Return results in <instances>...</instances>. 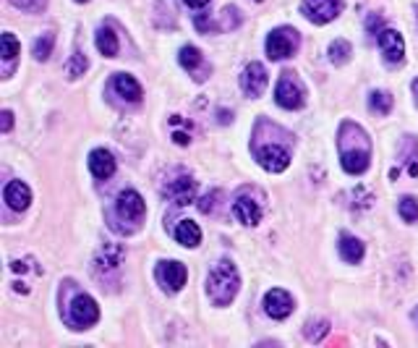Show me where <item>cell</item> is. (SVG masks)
Instances as JSON below:
<instances>
[{
	"instance_id": "obj_35",
	"label": "cell",
	"mask_w": 418,
	"mask_h": 348,
	"mask_svg": "<svg viewBox=\"0 0 418 348\" xmlns=\"http://www.w3.org/2000/svg\"><path fill=\"white\" fill-rule=\"evenodd\" d=\"M212 0H183V6L186 8H194V11H199V8H204V6H209Z\"/></svg>"
},
{
	"instance_id": "obj_26",
	"label": "cell",
	"mask_w": 418,
	"mask_h": 348,
	"mask_svg": "<svg viewBox=\"0 0 418 348\" xmlns=\"http://www.w3.org/2000/svg\"><path fill=\"white\" fill-rule=\"evenodd\" d=\"M350 55H353V50H350V42H345V40H335L330 45V61L335 66H345L350 61Z\"/></svg>"
},
{
	"instance_id": "obj_20",
	"label": "cell",
	"mask_w": 418,
	"mask_h": 348,
	"mask_svg": "<svg viewBox=\"0 0 418 348\" xmlns=\"http://www.w3.org/2000/svg\"><path fill=\"white\" fill-rule=\"evenodd\" d=\"M18 55H21V45L16 42V37L11 35V32H6L3 40H0V58H3V76L6 79L16 69Z\"/></svg>"
},
{
	"instance_id": "obj_15",
	"label": "cell",
	"mask_w": 418,
	"mask_h": 348,
	"mask_svg": "<svg viewBox=\"0 0 418 348\" xmlns=\"http://www.w3.org/2000/svg\"><path fill=\"white\" fill-rule=\"evenodd\" d=\"M265 312L269 314L272 320H285V317H291L293 314L291 294H288V291H282V288H272V291H267Z\"/></svg>"
},
{
	"instance_id": "obj_39",
	"label": "cell",
	"mask_w": 418,
	"mask_h": 348,
	"mask_svg": "<svg viewBox=\"0 0 418 348\" xmlns=\"http://www.w3.org/2000/svg\"><path fill=\"white\" fill-rule=\"evenodd\" d=\"M416 92H418V81H416Z\"/></svg>"
},
{
	"instance_id": "obj_3",
	"label": "cell",
	"mask_w": 418,
	"mask_h": 348,
	"mask_svg": "<svg viewBox=\"0 0 418 348\" xmlns=\"http://www.w3.org/2000/svg\"><path fill=\"white\" fill-rule=\"evenodd\" d=\"M240 291V275L236 265L228 260H220L212 265V270L207 275V294L212 298L214 306H228Z\"/></svg>"
},
{
	"instance_id": "obj_36",
	"label": "cell",
	"mask_w": 418,
	"mask_h": 348,
	"mask_svg": "<svg viewBox=\"0 0 418 348\" xmlns=\"http://www.w3.org/2000/svg\"><path fill=\"white\" fill-rule=\"evenodd\" d=\"M11 270H13V272H26V265H24V262H13V265H11Z\"/></svg>"
},
{
	"instance_id": "obj_12",
	"label": "cell",
	"mask_w": 418,
	"mask_h": 348,
	"mask_svg": "<svg viewBox=\"0 0 418 348\" xmlns=\"http://www.w3.org/2000/svg\"><path fill=\"white\" fill-rule=\"evenodd\" d=\"M267 84H269V76H267L265 66L262 63H248L243 69V76H240V89L246 92V97H251V100L262 97Z\"/></svg>"
},
{
	"instance_id": "obj_6",
	"label": "cell",
	"mask_w": 418,
	"mask_h": 348,
	"mask_svg": "<svg viewBox=\"0 0 418 348\" xmlns=\"http://www.w3.org/2000/svg\"><path fill=\"white\" fill-rule=\"evenodd\" d=\"M301 37L293 26H277L272 35L267 37V55L269 61H285L298 50Z\"/></svg>"
},
{
	"instance_id": "obj_11",
	"label": "cell",
	"mask_w": 418,
	"mask_h": 348,
	"mask_svg": "<svg viewBox=\"0 0 418 348\" xmlns=\"http://www.w3.org/2000/svg\"><path fill=\"white\" fill-rule=\"evenodd\" d=\"M165 199H170L175 207H186L188 202H194L197 197V181L191 178V175H178L175 181L165 183Z\"/></svg>"
},
{
	"instance_id": "obj_27",
	"label": "cell",
	"mask_w": 418,
	"mask_h": 348,
	"mask_svg": "<svg viewBox=\"0 0 418 348\" xmlns=\"http://www.w3.org/2000/svg\"><path fill=\"white\" fill-rule=\"evenodd\" d=\"M89 69V61H86V55L81 50H76L74 55H71V61L66 63V74H69L71 79H79L84 76V71Z\"/></svg>"
},
{
	"instance_id": "obj_17",
	"label": "cell",
	"mask_w": 418,
	"mask_h": 348,
	"mask_svg": "<svg viewBox=\"0 0 418 348\" xmlns=\"http://www.w3.org/2000/svg\"><path fill=\"white\" fill-rule=\"evenodd\" d=\"M3 199H6V204H8L11 209L24 212V209L32 204V192H29V186H26L24 181H8L6 189H3Z\"/></svg>"
},
{
	"instance_id": "obj_18",
	"label": "cell",
	"mask_w": 418,
	"mask_h": 348,
	"mask_svg": "<svg viewBox=\"0 0 418 348\" xmlns=\"http://www.w3.org/2000/svg\"><path fill=\"white\" fill-rule=\"evenodd\" d=\"M112 92L118 97H123L126 103H139L141 95H144L141 84L131 74H115V79H112Z\"/></svg>"
},
{
	"instance_id": "obj_7",
	"label": "cell",
	"mask_w": 418,
	"mask_h": 348,
	"mask_svg": "<svg viewBox=\"0 0 418 348\" xmlns=\"http://www.w3.org/2000/svg\"><path fill=\"white\" fill-rule=\"evenodd\" d=\"M115 215L120 220H126L131 226L137 228L141 226V220L146 215V202L141 199V194L134 192V189H126V192L118 194V199H115Z\"/></svg>"
},
{
	"instance_id": "obj_1",
	"label": "cell",
	"mask_w": 418,
	"mask_h": 348,
	"mask_svg": "<svg viewBox=\"0 0 418 348\" xmlns=\"http://www.w3.org/2000/svg\"><path fill=\"white\" fill-rule=\"evenodd\" d=\"M291 141L293 137L285 129L269 123L267 118H259L254 126L251 149H254V157L265 170L282 173L285 168L291 166Z\"/></svg>"
},
{
	"instance_id": "obj_25",
	"label": "cell",
	"mask_w": 418,
	"mask_h": 348,
	"mask_svg": "<svg viewBox=\"0 0 418 348\" xmlns=\"http://www.w3.org/2000/svg\"><path fill=\"white\" fill-rule=\"evenodd\" d=\"M330 330H332V327H330V320H311L303 332H306V338L311 340V343H322V340L330 335Z\"/></svg>"
},
{
	"instance_id": "obj_29",
	"label": "cell",
	"mask_w": 418,
	"mask_h": 348,
	"mask_svg": "<svg viewBox=\"0 0 418 348\" xmlns=\"http://www.w3.org/2000/svg\"><path fill=\"white\" fill-rule=\"evenodd\" d=\"M397 209H400V218L405 223H416L418 220V199H413V197H402Z\"/></svg>"
},
{
	"instance_id": "obj_21",
	"label": "cell",
	"mask_w": 418,
	"mask_h": 348,
	"mask_svg": "<svg viewBox=\"0 0 418 348\" xmlns=\"http://www.w3.org/2000/svg\"><path fill=\"white\" fill-rule=\"evenodd\" d=\"M175 241L186 249H197L202 244V228L194 223V220H180L175 226Z\"/></svg>"
},
{
	"instance_id": "obj_34",
	"label": "cell",
	"mask_w": 418,
	"mask_h": 348,
	"mask_svg": "<svg viewBox=\"0 0 418 348\" xmlns=\"http://www.w3.org/2000/svg\"><path fill=\"white\" fill-rule=\"evenodd\" d=\"M13 129V113L11 110H3V134H8Z\"/></svg>"
},
{
	"instance_id": "obj_16",
	"label": "cell",
	"mask_w": 418,
	"mask_h": 348,
	"mask_svg": "<svg viewBox=\"0 0 418 348\" xmlns=\"http://www.w3.org/2000/svg\"><path fill=\"white\" fill-rule=\"evenodd\" d=\"M233 215L243 226H259V220H262V204L256 199H251L248 194H240L238 199H236V204H233Z\"/></svg>"
},
{
	"instance_id": "obj_4",
	"label": "cell",
	"mask_w": 418,
	"mask_h": 348,
	"mask_svg": "<svg viewBox=\"0 0 418 348\" xmlns=\"http://www.w3.org/2000/svg\"><path fill=\"white\" fill-rule=\"evenodd\" d=\"M66 323H69L71 330H89L92 325L100 323V306L89 294H81V291H74L71 301L66 304Z\"/></svg>"
},
{
	"instance_id": "obj_10",
	"label": "cell",
	"mask_w": 418,
	"mask_h": 348,
	"mask_svg": "<svg viewBox=\"0 0 418 348\" xmlns=\"http://www.w3.org/2000/svg\"><path fill=\"white\" fill-rule=\"evenodd\" d=\"M180 66L194 76V81H207L209 79V74H212V66L204 61V55H202V50L199 47H194V45H186V47H180V55H178Z\"/></svg>"
},
{
	"instance_id": "obj_38",
	"label": "cell",
	"mask_w": 418,
	"mask_h": 348,
	"mask_svg": "<svg viewBox=\"0 0 418 348\" xmlns=\"http://www.w3.org/2000/svg\"><path fill=\"white\" fill-rule=\"evenodd\" d=\"M76 3H89V0H76Z\"/></svg>"
},
{
	"instance_id": "obj_24",
	"label": "cell",
	"mask_w": 418,
	"mask_h": 348,
	"mask_svg": "<svg viewBox=\"0 0 418 348\" xmlns=\"http://www.w3.org/2000/svg\"><path fill=\"white\" fill-rule=\"evenodd\" d=\"M393 105H395V100L390 92H371V97H368V108H371L376 115H390Z\"/></svg>"
},
{
	"instance_id": "obj_28",
	"label": "cell",
	"mask_w": 418,
	"mask_h": 348,
	"mask_svg": "<svg viewBox=\"0 0 418 348\" xmlns=\"http://www.w3.org/2000/svg\"><path fill=\"white\" fill-rule=\"evenodd\" d=\"M52 45H55V35H52V32H45V35L35 42V58L37 61H47V58H50Z\"/></svg>"
},
{
	"instance_id": "obj_33",
	"label": "cell",
	"mask_w": 418,
	"mask_h": 348,
	"mask_svg": "<svg viewBox=\"0 0 418 348\" xmlns=\"http://www.w3.org/2000/svg\"><path fill=\"white\" fill-rule=\"evenodd\" d=\"M379 26H382V16H368V21H366V29H368V35H376L379 32Z\"/></svg>"
},
{
	"instance_id": "obj_8",
	"label": "cell",
	"mask_w": 418,
	"mask_h": 348,
	"mask_svg": "<svg viewBox=\"0 0 418 348\" xmlns=\"http://www.w3.org/2000/svg\"><path fill=\"white\" fill-rule=\"evenodd\" d=\"M301 11L311 24H330L332 18L340 16L342 0H303Z\"/></svg>"
},
{
	"instance_id": "obj_13",
	"label": "cell",
	"mask_w": 418,
	"mask_h": 348,
	"mask_svg": "<svg viewBox=\"0 0 418 348\" xmlns=\"http://www.w3.org/2000/svg\"><path fill=\"white\" fill-rule=\"evenodd\" d=\"M379 47H382L384 61L390 66H400L402 58H405V40L395 29H382L379 32Z\"/></svg>"
},
{
	"instance_id": "obj_31",
	"label": "cell",
	"mask_w": 418,
	"mask_h": 348,
	"mask_svg": "<svg viewBox=\"0 0 418 348\" xmlns=\"http://www.w3.org/2000/svg\"><path fill=\"white\" fill-rule=\"evenodd\" d=\"M240 11L238 8H225L222 11V29H236L240 24Z\"/></svg>"
},
{
	"instance_id": "obj_19",
	"label": "cell",
	"mask_w": 418,
	"mask_h": 348,
	"mask_svg": "<svg viewBox=\"0 0 418 348\" xmlns=\"http://www.w3.org/2000/svg\"><path fill=\"white\" fill-rule=\"evenodd\" d=\"M89 170H92L94 178L108 181V178L115 173V157H112L108 149H94L92 155H89Z\"/></svg>"
},
{
	"instance_id": "obj_32",
	"label": "cell",
	"mask_w": 418,
	"mask_h": 348,
	"mask_svg": "<svg viewBox=\"0 0 418 348\" xmlns=\"http://www.w3.org/2000/svg\"><path fill=\"white\" fill-rule=\"evenodd\" d=\"M217 197H220V192H212L207 194V197H202V202H199V209L204 212V215H209V212H214V207H217Z\"/></svg>"
},
{
	"instance_id": "obj_14",
	"label": "cell",
	"mask_w": 418,
	"mask_h": 348,
	"mask_svg": "<svg viewBox=\"0 0 418 348\" xmlns=\"http://www.w3.org/2000/svg\"><path fill=\"white\" fill-rule=\"evenodd\" d=\"M123 257H126L123 246H118V244H105L103 249H100V254L94 257V275H97V278H105L108 272H118Z\"/></svg>"
},
{
	"instance_id": "obj_22",
	"label": "cell",
	"mask_w": 418,
	"mask_h": 348,
	"mask_svg": "<svg viewBox=\"0 0 418 348\" xmlns=\"http://www.w3.org/2000/svg\"><path fill=\"white\" fill-rule=\"evenodd\" d=\"M337 249H340V257L348 262V265H359V262L364 260V254H366L364 244H361L359 238H353V236H340Z\"/></svg>"
},
{
	"instance_id": "obj_23",
	"label": "cell",
	"mask_w": 418,
	"mask_h": 348,
	"mask_svg": "<svg viewBox=\"0 0 418 348\" xmlns=\"http://www.w3.org/2000/svg\"><path fill=\"white\" fill-rule=\"evenodd\" d=\"M97 50L103 52L105 58H115L120 50V45H118V35L112 32L110 26H100L97 29Z\"/></svg>"
},
{
	"instance_id": "obj_5",
	"label": "cell",
	"mask_w": 418,
	"mask_h": 348,
	"mask_svg": "<svg viewBox=\"0 0 418 348\" xmlns=\"http://www.w3.org/2000/svg\"><path fill=\"white\" fill-rule=\"evenodd\" d=\"M274 103L285 110H298L306 105V87L293 71H282L280 81L274 87Z\"/></svg>"
},
{
	"instance_id": "obj_37",
	"label": "cell",
	"mask_w": 418,
	"mask_h": 348,
	"mask_svg": "<svg viewBox=\"0 0 418 348\" xmlns=\"http://www.w3.org/2000/svg\"><path fill=\"white\" fill-rule=\"evenodd\" d=\"M413 320H416V325H418V306L413 309Z\"/></svg>"
},
{
	"instance_id": "obj_2",
	"label": "cell",
	"mask_w": 418,
	"mask_h": 348,
	"mask_svg": "<svg viewBox=\"0 0 418 348\" xmlns=\"http://www.w3.org/2000/svg\"><path fill=\"white\" fill-rule=\"evenodd\" d=\"M337 152H340L342 170L350 175L366 173L371 166V139L356 123L345 121L337 131Z\"/></svg>"
},
{
	"instance_id": "obj_9",
	"label": "cell",
	"mask_w": 418,
	"mask_h": 348,
	"mask_svg": "<svg viewBox=\"0 0 418 348\" xmlns=\"http://www.w3.org/2000/svg\"><path fill=\"white\" fill-rule=\"evenodd\" d=\"M157 280H160V286L168 291V294H178L180 288L186 286L188 280V270L186 265H180V262L170 260V262H160L157 265Z\"/></svg>"
},
{
	"instance_id": "obj_30",
	"label": "cell",
	"mask_w": 418,
	"mask_h": 348,
	"mask_svg": "<svg viewBox=\"0 0 418 348\" xmlns=\"http://www.w3.org/2000/svg\"><path fill=\"white\" fill-rule=\"evenodd\" d=\"M11 3L21 11H29V13H40L47 6V0H11Z\"/></svg>"
}]
</instances>
